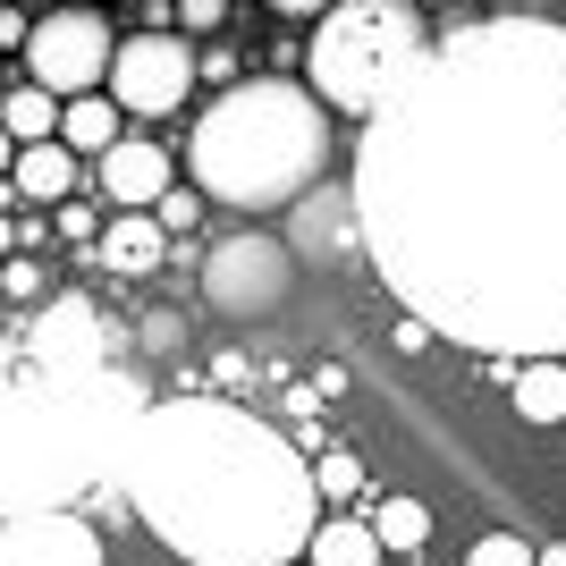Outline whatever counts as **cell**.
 Returning a JSON list of instances; mask_svg holds the SVG:
<instances>
[{
	"instance_id": "obj_1",
	"label": "cell",
	"mask_w": 566,
	"mask_h": 566,
	"mask_svg": "<svg viewBox=\"0 0 566 566\" xmlns=\"http://www.w3.org/2000/svg\"><path fill=\"white\" fill-rule=\"evenodd\" d=\"M380 287L431 338L566 364V25L473 18L355 144Z\"/></svg>"
},
{
	"instance_id": "obj_2",
	"label": "cell",
	"mask_w": 566,
	"mask_h": 566,
	"mask_svg": "<svg viewBox=\"0 0 566 566\" xmlns=\"http://www.w3.org/2000/svg\"><path fill=\"white\" fill-rule=\"evenodd\" d=\"M118 491L187 566H296L322 533L313 465L229 398H161L118 457Z\"/></svg>"
},
{
	"instance_id": "obj_3",
	"label": "cell",
	"mask_w": 566,
	"mask_h": 566,
	"mask_svg": "<svg viewBox=\"0 0 566 566\" xmlns=\"http://www.w3.org/2000/svg\"><path fill=\"white\" fill-rule=\"evenodd\" d=\"M153 415L144 373L102 364L94 380H43L34 364H0V524L51 516L76 491L118 482V457Z\"/></svg>"
},
{
	"instance_id": "obj_4",
	"label": "cell",
	"mask_w": 566,
	"mask_h": 566,
	"mask_svg": "<svg viewBox=\"0 0 566 566\" xmlns=\"http://www.w3.org/2000/svg\"><path fill=\"white\" fill-rule=\"evenodd\" d=\"M195 195L229 212H296L331 169V102L287 76H245L187 136Z\"/></svg>"
},
{
	"instance_id": "obj_5",
	"label": "cell",
	"mask_w": 566,
	"mask_h": 566,
	"mask_svg": "<svg viewBox=\"0 0 566 566\" xmlns=\"http://www.w3.org/2000/svg\"><path fill=\"white\" fill-rule=\"evenodd\" d=\"M423 60H431V25L415 0H338L322 34L305 43V85L331 111L380 118L423 76Z\"/></svg>"
},
{
	"instance_id": "obj_6",
	"label": "cell",
	"mask_w": 566,
	"mask_h": 566,
	"mask_svg": "<svg viewBox=\"0 0 566 566\" xmlns=\"http://www.w3.org/2000/svg\"><path fill=\"white\" fill-rule=\"evenodd\" d=\"M287 287H296V254H287V237H271V229H237L203 254V305L229 313V322L280 313Z\"/></svg>"
},
{
	"instance_id": "obj_7",
	"label": "cell",
	"mask_w": 566,
	"mask_h": 566,
	"mask_svg": "<svg viewBox=\"0 0 566 566\" xmlns=\"http://www.w3.org/2000/svg\"><path fill=\"white\" fill-rule=\"evenodd\" d=\"M111 60H118V34H111L102 9H51V18H34V34H25V69L60 102H85L94 85H111Z\"/></svg>"
},
{
	"instance_id": "obj_8",
	"label": "cell",
	"mask_w": 566,
	"mask_h": 566,
	"mask_svg": "<svg viewBox=\"0 0 566 566\" xmlns=\"http://www.w3.org/2000/svg\"><path fill=\"white\" fill-rule=\"evenodd\" d=\"M25 364L43 380H94L102 364H111V322H102V305L76 296V287H60V296L25 322Z\"/></svg>"
},
{
	"instance_id": "obj_9",
	"label": "cell",
	"mask_w": 566,
	"mask_h": 566,
	"mask_svg": "<svg viewBox=\"0 0 566 566\" xmlns=\"http://www.w3.org/2000/svg\"><path fill=\"white\" fill-rule=\"evenodd\" d=\"M195 94V51L178 34H127L111 60V102L127 118H169Z\"/></svg>"
},
{
	"instance_id": "obj_10",
	"label": "cell",
	"mask_w": 566,
	"mask_h": 566,
	"mask_svg": "<svg viewBox=\"0 0 566 566\" xmlns=\"http://www.w3.org/2000/svg\"><path fill=\"white\" fill-rule=\"evenodd\" d=\"M0 566H102V542H94V524L51 507V516L0 524Z\"/></svg>"
},
{
	"instance_id": "obj_11",
	"label": "cell",
	"mask_w": 566,
	"mask_h": 566,
	"mask_svg": "<svg viewBox=\"0 0 566 566\" xmlns=\"http://www.w3.org/2000/svg\"><path fill=\"white\" fill-rule=\"evenodd\" d=\"M94 187L111 195L118 212H161V195H169V153H161V144H144V136H118L111 153L94 161Z\"/></svg>"
},
{
	"instance_id": "obj_12",
	"label": "cell",
	"mask_w": 566,
	"mask_h": 566,
	"mask_svg": "<svg viewBox=\"0 0 566 566\" xmlns=\"http://www.w3.org/2000/svg\"><path fill=\"white\" fill-rule=\"evenodd\" d=\"M331 245H355V254H364V220H355V187H331V195H305V203H296L287 254H296V262H338Z\"/></svg>"
},
{
	"instance_id": "obj_13",
	"label": "cell",
	"mask_w": 566,
	"mask_h": 566,
	"mask_svg": "<svg viewBox=\"0 0 566 566\" xmlns=\"http://www.w3.org/2000/svg\"><path fill=\"white\" fill-rule=\"evenodd\" d=\"M161 254H169V229H161L153 212H118V220H102L94 262L111 271V280H153V271H161Z\"/></svg>"
},
{
	"instance_id": "obj_14",
	"label": "cell",
	"mask_w": 566,
	"mask_h": 566,
	"mask_svg": "<svg viewBox=\"0 0 566 566\" xmlns=\"http://www.w3.org/2000/svg\"><path fill=\"white\" fill-rule=\"evenodd\" d=\"M9 187H18L25 203H51V212H60V203H76L85 169H76L69 144H25V153H18V178H9Z\"/></svg>"
},
{
	"instance_id": "obj_15",
	"label": "cell",
	"mask_w": 566,
	"mask_h": 566,
	"mask_svg": "<svg viewBox=\"0 0 566 566\" xmlns=\"http://www.w3.org/2000/svg\"><path fill=\"white\" fill-rule=\"evenodd\" d=\"M118 118H127V111H118L111 94L60 102V144H69L76 161H85V153H94V161H102V153H111V144H118Z\"/></svg>"
},
{
	"instance_id": "obj_16",
	"label": "cell",
	"mask_w": 566,
	"mask_h": 566,
	"mask_svg": "<svg viewBox=\"0 0 566 566\" xmlns=\"http://www.w3.org/2000/svg\"><path fill=\"white\" fill-rule=\"evenodd\" d=\"M305 566H380V533L364 516H322V533H313V549H305Z\"/></svg>"
},
{
	"instance_id": "obj_17",
	"label": "cell",
	"mask_w": 566,
	"mask_h": 566,
	"mask_svg": "<svg viewBox=\"0 0 566 566\" xmlns=\"http://www.w3.org/2000/svg\"><path fill=\"white\" fill-rule=\"evenodd\" d=\"M0 127H9V144H60V94H43V85H18V94L0 102Z\"/></svg>"
},
{
	"instance_id": "obj_18",
	"label": "cell",
	"mask_w": 566,
	"mask_h": 566,
	"mask_svg": "<svg viewBox=\"0 0 566 566\" xmlns=\"http://www.w3.org/2000/svg\"><path fill=\"white\" fill-rule=\"evenodd\" d=\"M516 415L524 423H566V364H524L516 373Z\"/></svg>"
},
{
	"instance_id": "obj_19",
	"label": "cell",
	"mask_w": 566,
	"mask_h": 566,
	"mask_svg": "<svg viewBox=\"0 0 566 566\" xmlns=\"http://www.w3.org/2000/svg\"><path fill=\"white\" fill-rule=\"evenodd\" d=\"M373 533H380V549H423L431 542V507H423V499H406V491H389V499H380V516H373Z\"/></svg>"
},
{
	"instance_id": "obj_20",
	"label": "cell",
	"mask_w": 566,
	"mask_h": 566,
	"mask_svg": "<svg viewBox=\"0 0 566 566\" xmlns=\"http://www.w3.org/2000/svg\"><path fill=\"white\" fill-rule=\"evenodd\" d=\"M313 491L331 499V516H338V507H347V499L364 491V457H355V449H331V457H313Z\"/></svg>"
},
{
	"instance_id": "obj_21",
	"label": "cell",
	"mask_w": 566,
	"mask_h": 566,
	"mask_svg": "<svg viewBox=\"0 0 566 566\" xmlns=\"http://www.w3.org/2000/svg\"><path fill=\"white\" fill-rule=\"evenodd\" d=\"M465 566H542V558H533V542H516V533H482V542L465 549Z\"/></svg>"
},
{
	"instance_id": "obj_22",
	"label": "cell",
	"mask_w": 566,
	"mask_h": 566,
	"mask_svg": "<svg viewBox=\"0 0 566 566\" xmlns=\"http://www.w3.org/2000/svg\"><path fill=\"white\" fill-rule=\"evenodd\" d=\"M144 355H187V313H144Z\"/></svg>"
},
{
	"instance_id": "obj_23",
	"label": "cell",
	"mask_w": 566,
	"mask_h": 566,
	"mask_svg": "<svg viewBox=\"0 0 566 566\" xmlns=\"http://www.w3.org/2000/svg\"><path fill=\"white\" fill-rule=\"evenodd\" d=\"M153 220H161L169 237H187L195 220H203V195H195V187H169V195H161V212H153Z\"/></svg>"
},
{
	"instance_id": "obj_24",
	"label": "cell",
	"mask_w": 566,
	"mask_h": 566,
	"mask_svg": "<svg viewBox=\"0 0 566 566\" xmlns=\"http://www.w3.org/2000/svg\"><path fill=\"white\" fill-rule=\"evenodd\" d=\"M51 229H60V237H76L85 254H94V245H102V220L85 212V203H60V212H51Z\"/></svg>"
},
{
	"instance_id": "obj_25",
	"label": "cell",
	"mask_w": 566,
	"mask_h": 566,
	"mask_svg": "<svg viewBox=\"0 0 566 566\" xmlns=\"http://www.w3.org/2000/svg\"><path fill=\"white\" fill-rule=\"evenodd\" d=\"M0 296H43V262H0ZM43 305H51V296H43Z\"/></svg>"
},
{
	"instance_id": "obj_26",
	"label": "cell",
	"mask_w": 566,
	"mask_h": 566,
	"mask_svg": "<svg viewBox=\"0 0 566 566\" xmlns=\"http://www.w3.org/2000/svg\"><path fill=\"white\" fill-rule=\"evenodd\" d=\"M178 25H187V34H212V25H229V0H178Z\"/></svg>"
},
{
	"instance_id": "obj_27",
	"label": "cell",
	"mask_w": 566,
	"mask_h": 566,
	"mask_svg": "<svg viewBox=\"0 0 566 566\" xmlns=\"http://www.w3.org/2000/svg\"><path fill=\"white\" fill-rule=\"evenodd\" d=\"M195 76H212L220 94H229V85H245V76H237V51H195Z\"/></svg>"
},
{
	"instance_id": "obj_28",
	"label": "cell",
	"mask_w": 566,
	"mask_h": 566,
	"mask_svg": "<svg viewBox=\"0 0 566 566\" xmlns=\"http://www.w3.org/2000/svg\"><path fill=\"white\" fill-rule=\"evenodd\" d=\"M25 34H34V18H18V9H0V51H25Z\"/></svg>"
},
{
	"instance_id": "obj_29",
	"label": "cell",
	"mask_w": 566,
	"mask_h": 566,
	"mask_svg": "<svg viewBox=\"0 0 566 566\" xmlns=\"http://www.w3.org/2000/svg\"><path fill=\"white\" fill-rule=\"evenodd\" d=\"M271 9H280V18H331L338 0H271Z\"/></svg>"
},
{
	"instance_id": "obj_30",
	"label": "cell",
	"mask_w": 566,
	"mask_h": 566,
	"mask_svg": "<svg viewBox=\"0 0 566 566\" xmlns=\"http://www.w3.org/2000/svg\"><path fill=\"white\" fill-rule=\"evenodd\" d=\"M18 178V144H9V127H0V187Z\"/></svg>"
},
{
	"instance_id": "obj_31",
	"label": "cell",
	"mask_w": 566,
	"mask_h": 566,
	"mask_svg": "<svg viewBox=\"0 0 566 566\" xmlns=\"http://www.w3.org/2000/svg\"><path fill=\"white\" fill-rule=\"evenodd\" d=\"M0 254H18V229H9V212H0Z\"/></svg>"
},
{
	"instance_id": "obj_32",
	"label": "cell",
	"mask_w": 566,
	"mask_h": 566,
	"mask_svg": "<svg viewBox=\"0 0 566 566\" xmlns=\"http://www.w3.org/2000/svg\"><path fill=\"white\" fill-rule=\"evenodd\" d=\"M542 566H566V542H549V549H542Z\"/></svg>"
},
{
	"instance_id": "obj_33",
	"label": "cell",
	"mask_w": 566,
	"mask_h": 566,
	"mask_svg": "<svg viewBox=\"0 0 566 566\" xmlns=\"http://www.w3.org/2000/svg\"><path fill=\"white\" fill-rule=\"evenodd\" d=\"M60 9H94V0H60Z\"/></svg>"
}]
</instances>
